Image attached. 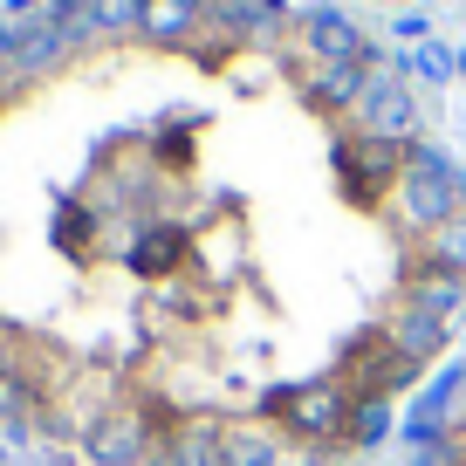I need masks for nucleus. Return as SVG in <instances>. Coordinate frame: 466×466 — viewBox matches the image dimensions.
<instances>
[{"label":"nucleus","instance_id":"obj_1","mask_svg":"<svg viewBox=\"0 0 466 466\" xmlns=\"http://www.w3.org/2000/svg\"><path fill=\"white\" fill-rule=\"evenodd\" d=\"M466 316V178L329 28L137 0L0 69V425L83 466H322Z\"/></svg>","mask_w":466,"mask_h":466},{"label":"nucleus","instance_id":"obj_2","mask_svg":"<svg viewBox=\"0 0 466 466\" xmlns=\"http://www.w3.org/2000/svg\"><path fill=\"white\" fill-rule=\"evenodd\" d=\"M439 466H466V425L446 439V446H439Z\"/></svg>","mask_w":466,"mask_h":466}]
</instances>
